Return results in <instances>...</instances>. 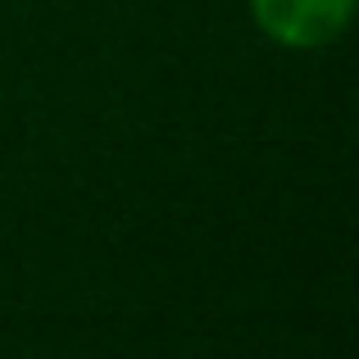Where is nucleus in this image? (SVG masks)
<instances>
[{"mask_svg": "<svg viewBox=\"0 0 359 359\" xmlns=\"http://www.w3.org/2000/svg\"><path fill=\"white\" fill-rule=\"evenodd\" d=\"M250 9H255V23L273 41L309 50V46H323L346 32L355 0H250Z\"/></svg>", "mask_w": 359, "mask_h": 359, "instance_id": "1", "label": "nucleus"}]
</instances>
